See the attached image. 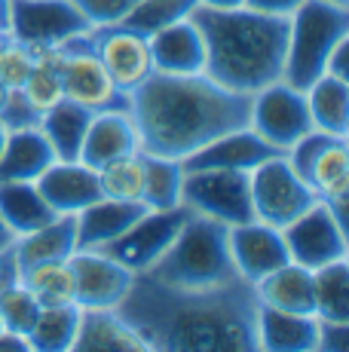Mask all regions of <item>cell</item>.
Returning a JSON list of instances; mask_svg holds the SVG:
<instances>
[{"instance_id": "5b68a950", "label": "cell", "mask_w": 349, "mask_h": 352, "mask_svg": "<svg viewBox=\"0 0 349 352\" xmlns=\"http://www.w3.org/2000/svg\"><path fill=\"white\" fill-rule=\"evenodd\" d=\"M349 37V6L334 0H304L288 16V52L282 80L294 89H310L325 74L328 58Z\"/></svg>"}, {"instance_id": "277c9868", "label": "cell", "mask_w": 349, "mask_h": 352, "mask_svg": "<svg viewBox=\"0 0 349 352\" xmlns=\"http://www.w3.org/2000/svg\"><path fill=\"white\" fill-rule=\"evenodd\" d=\"M144 273L174 288H218L243 279L230 254V227L196 212Z\"/></svg>"}, {"instance_id": "ffe728a7", "label": "cell", "mask_w": 349, "mask_h": 352, "mask_svg": "<svg viewBox=\"0 0 349 352\" xmlns=\"http://www.w3.org/2000/svg\"><path fill=\"white\" fill-rule=\"evenodd\" d=\"M258 349L267 352H315L319 349V316L285 313L260 303Z\"/></svg>"}, {"instance_id": "d6986e66", "label": "cell", "mask_w": 349, "mask_h": 352, "mask_svg": "<svg viewBox=\"0 0 349 352\" xmlns=\"http://www.w3.org/2000/svg\"><path fill=\"white\" fill-rule=\"evenodd\" d=\"M147 212L150 208L144 202H123V199H107V196H102L98 202H92L83 212H77V252H95V248H102L104 242L126 233Z\"/></svg>"}, {"instance_id": "836d02e7", "label": "cell", "mask_w": 349, "mask_h": 352, "mask_svg": "<svg viewBox=\"0 0 349 352\" xmlns=\"http://www.w3.org/2000/svg\"><path fill=\"white\" fill-rule=\"evenodd\" d=\"M19 282L37 297L40 307H58V303H74V282L68 261L56 263H37L19 273Z\"/></svg>"}, {"instance_id": "7c38bea8", "label": "cell", "mask_w": 349, "mask_h": 352, "mask_svg": "<svg viewBox=\"0 0 349 352\" xmlns=\"http://www.w3.org/2000/svg\"><path fill=\"white\" fill-rule=\"evenodd\" d=\"M288 257L306 270H319L331 261L349 254L346 248V227L331 214L325 202H315L310 212H304L297 221L282 227Z\"/></svg>"}, {"instance_id": "2e32d148", "label": "cell", "mask_w": 349, "mask_h": 352, "mask_svg": "<svg viewBox=\"0 0 349 352\" xmlns=\"http://www.w3.org/2000/svg\"><path fill=\"white\" fill-rule=\"evenodd\" d=\"M230 254L236 263V273L251 285L291 261L285 239H282V230L264 224V221H248V224L230 227Z\"/></svg>"}, {"instance_id": "d4e9b609", "label": "cell", "mask_w": 349, "mask_h": 352, "mask_svg": "<svg viewBox=\"0 0 349 352\" xmlns=\"http://www.w3.org/2000/svg\"><path fill=\"white\" fill-rule=\"evenodd\" d=\"M306 184L315 190L331 214L346 227V196H349V151L346 138H334L325 151L315 157Z\"/></svg>"}, {"instance_id": "681fc988", "label": "cell", "mask_w": 349, "mask_h": 352, "mask_svg": "<svg viewBox=\"0 0 349 352\" xmlns=\"http://www.w3.org/2000/svg\"><path fill=\"white\" fill-rule=\"evenodd\" d=\"M3 98H6V89H3V86H0V104H3Z\"/></svg>"}, {"instance_id": "c3c4849f", "label": "cell", "mask_w": 349, "mask_h": 352, "mask_svg": "<svg viewBox=\"0 0 349 352\" xmlns=\"http://www.w3.org/2000/svg\"><path fill=\"white\" fill-rule=\"evenodd\" d=\"M6 135H10V132H6V129H3V123H0V153H3V144H6Z\"/></svg>"}, {"instance_id": "f907efd6", "label": "cell", "mask_w": 349, "mask_h": 352, "mask_svg": "<svg viewBox=\"0 0 349 352\" xmlns=\"http://www.w3.org/2000/svg\"><path fill=\"white\" fill-rule=\"evenodd\" d=\"M334 3H346L349 6V0H334Z\"/></svg>"}, {"instance_id": "52a82bcc", "label": "cell", "mask_w": 349, "mask_h": 352, "mask_svg": "<svg viewBox=\"0 0 349 352\" xmlns=\"http://www.w3.org/2000/svg\"><path fill=\"white\" fill-rule=\"evenodd\" d=\"M181 202L190 212L214 218L227 227H239L254 221L251 206V178L236 168H199L184 172Z\"/></svg>"}, {"instance_id": "4dcf8cb0", "label": "cell", "mask_w": 349, "mask_h": 352, "mask_svg": "<svg viewBox=\"0 0 349 352\" xmlns=\"http://www.w3.org/2000/svg\"><path fill=\"white\" fill-rule=\"evenodd\" d=\"M141 162H144V190H141V202H144L150 212H166V208L181 206V187H184L181 160L153 157V153L141 151Z\"/></svg>"}, {"instance_id": "9a60e30c", "label": "cell", "mask_w": 349, "mask_h": 352, "mask_svg": "<svg viewBox=\"0 0 349 352\" xmlns=\"http://www.w3.org/2000/svg\"><path fill=\"white\" fill-rule=\"evenodd\" d=\"M285 151H279L276 144H270L267 138H260L251 126H243L236 132H227L221 138L209 141L205 147L193 151L190 157L181 160L184 172H199V168H236V172H251L260 162L282 157Z\"/></svg>"}, {"instance_id": "484cf974", "label": "cell", "mask_w": 349, "mask_h": 352, "mask_svg": "<svg viewBox=\"0 0 349 352\" xmlns=\"http://www.w3.org/2000/svg\"><path fill=\"white\" fill-rule=\"evenodd\" d=\"M258 300L264 307L273 309H285V313H313L315 316V303H313V270L300 267V263L288 261L279 270L267 273L260 282H254Z\"/></svg>"}, {"instance_id": "d590c367", "label": "cell", "mask_w": 349, "mask_h": 352, "mask_svg": "<svg viewBox=\"0 0 349 352\" xmlns=\"http://www.w3.org/2000/svg\"><path fill=\"white\" fill-rule=\"evenodd\" d=\"M22 96L28 98V104L43 117L46 111L65 101V89H62V77H58V67H56V58H52V50H43L37 52V62L31 67L28 80L22 86Z\"/></svg>"}, {"instance_id": "bcb514c9", "label": "cell", "mask_w": 349, "mask_h": 352, "mask_svg": "<svg viewBox=\"0 0 349 352\" xmlns=\"http://www.w3.org/2000/svg\"><path fill=\"white\" fill-rule=\"evenodd\" d=\"M10 37V0H0V40Z\"/></svg>"}, {"instance_id": "816d5d0a", "label": "cell", "mask_w": 349, "mask_h": 352, "mask_svg": "<svg viewBox=\"0 0 349 352\" xmlns=\"http://www.w3.org/2000/svg\"><path fill=\"white\" fill-rule=\"evenodd\" d=\"M0 331H3V322H0Z\"/></svg>"}, {"instance_id": "6da1fadb", "label": "cell", "mask_w": 349, "mask_h": 352, "mask_svg": "<svg viewBox=\"0 0 349 352\" xmlns=\"http://www.w3.org/2000/svg\"><path fill=\"white\" fill-rule=\"evenodd\" d=\"M258 291L236 279L218 288H174L138 273L117 313L144 349L157 352H254Z\"/></svg>"}, {"instance_id": "8fae6325", "label": "cell", "mask_w": 349, "mask_h": 352, "mask_svg": "<svg viewBox=\"0 0 349 352\" xmlns=\"http://www.w3.org/2000/svg\"><path fill=\"white\" fill-rule=\"evenodd\" d=\"M190 214L193 212L184 202L174 208H166V212H147L144 218H138L126 233L104 242L95 252L113 257L117 263H123L126 270H132V273L138 276L172 245V239L178 236V230L184 227V221L190 218Z\"/></svg>"}, {"instance_id": "8992f818", "label": "cell", "mask_w": 349, "mask_h": 352, "mask_svg": "<svg viewBox=\"0 0 349 352\" xmlns=\"http://www.w3.org/2000/svg\"><path fill=\"white\" fill-rule=\"evenodd\" d=\"M52 58H56L62 89L68 101L80 107H89L92 113H107V111L129 113L132 107L129 92H123L113 83V77L104 71V65L98 62L95 52L80 40V34L65 40L62 46H56Z\"/></svg>"}, {"instance_id": "8d00e7d4", "label": "cell", "mask_w": 349, "mask_h": 352, "mask_svg": "<svg viewBox=\"0 0 349 352\" xmlns=\"http://www.w3.org/2000/svg\"><path fill=\"white\" fill-rule=\"evenodd\" d=\"M37 313H40L37 297L22 282L0 291V322H3L6 331H16V334L28 337L37 322Z\"/></svg>"}, {"instance_id": "1f68e13d", "label": "cell", "mask_w": 349, "mask_h": 352, "mask_svg": "<svg viewBox=\"0 0 349 352\" xmlns=\"http://www.w3.org/2000/svg\"><path fill=\"white\" fill-rule=\"evenodd\" d=\"M77 324H80V307L77 303L40 307L37 322L28 334L31 349H37V352H68V349H74Z\"/></svg>"}, {"instance_id": "f35d334b", "label": "cell", "mask_w": 349, "mask_h": 352, "mask_svg": "<svg viewBox=\"0 0 349 352\" xmlns=\"http://www.w3.org/2000/svg\"><path fill=\"white\" fill-rule=\"evenodd\" d=\"M141 0H74L80 12L86 16V22L92 28H102V25H117L120 19H126Z\"/></svg>"}, {"instance_id": "7dc6e473", "label": "cell", "mask_w": 349, "mask_h": 352, "mask_svg": "<svg viewBox=\"0 0 349 352\" xmlns=\"http://www.w3.org/2000/svg\"><path fill=\"white\" fill-rule=\"evenodd\" d=\"M12 242H16V236H12L10 230H6L3 221H0V252H6V248H10Z\"/></svg>"}, {"instance_id": "ee69618b", "label": "cell", "mask_w": 349, "mask_h": 352, "mask_svg": "<svg viewBox=\"0 0 349 352\" xmlns=\"http://www.w3.org/2000/svg\"><path fill=\"white\" fill-rule=\"evenodd\" d=\"M31 352V343L25 334H16V331H0V352Z\"/></svg>"}, {"instance_id": "4fadbf2b", "label": "cell", "mask_w": 349, "mask_h": 352, "mask_svg": "<svg viewBox=\"0 0 349 352\" xmlns=\"http://www.w3.org/2000/svg\"><path fill=\"white\" fill-rule=\"evenodd\" d=\"M86 46L98 56L104 71L113 77V83L123 92H132L138 83H144L153 74L150 43L138 34L120 28V25H102V28H89L80 34Z\"/></svg>"}, {"instance_id": "83f0119b", "label": "cell", "mask_w": 349, "mask_h": 352, "mask_svg": "<svg viewBox=\"0 0 349 352\" xmlns=\"http://www.w3.org/2000/svg\"><path fill=\"white\" fill-rule=\"evenodd\" d=\"M95 113L89 107H80L74 101H58L52 111L40 117V132L56 151V160H80V147H83L86 129H89Z\"/></svg>"}, {"instance_id": "b9f144b4", "label": "cell", "mask_w": 349, "mask_h": 352, "mask_svg": "<svg viewBox=\"0 0 349 352\" xmlns=\"http://www.w3.org/2000/svg\"><path fill=\"white\" fill-rule=\"evenodd\" d=\"M304 0H245L248 10H258V12H270V16H291Z\"/></svg>"}, {"instance_id": "7402d4cb", "label": "cell", "mask_w": 349, "mask_h": 352, "mask_svg": "<svg viewBox=\"0 0 349 352\" xmlns=\"http://www.w3.org/2000/svg\"><path fill=\"white\" fill-rule=\"evenodd\" d=\"M77 352H129L144 349L129 322L117 313V307H80V324L74 337Z\"/></svg>"}, {"instance_id": "5bb4252c", "label": "cell", "mask_w": 349, "mask_h": 352, "mask_svg": "<svg viewBox=\"0 0 349 352\" xmlns=\"http://www.w3.org/2000/svg\"><path fill=\"white\" fill-rule=\"evenodd\" d=\"M68 270L77 307H117L135 279L132 270L102 252H74L68 257Z\"/></svg>"}, {"instance_id": "f6af8a7d", "label": "cell", "mask_w": 349, "mask_h": 352, "mask_svg": "<svg viewBox=\"0 0 349 352\" xmlns=\"http://www.w3.org/2000/svg\"><path fill=\"white\" fill-rule=\"evenodd\" d=\"M196 3L209 10H236V6H245V0H196Z\"/></svg>"}, {"instance_id": "4316f807", "label": "cell", "mask_w": 349, "mask_h": 352, "mask_svg": "<svg viewBox=\"0 0 349 352\" xmlns=\"http://www.w3.org/2000/svg\"><path fill=\"white\" fill-rule=\"evenodd\" d=\"M56 218L49 202L40 196L34 181H6L0 184V221L12 236H25L46 227Z\"/></svg>"}, {"instance_id": "9c48e42d", "label": "cell", "mask_w": 349, "mask_h": 352, "mask_svg": "<svg viewBox=\"0 0 349 352\" xmlns=\"http://www.w3.org/2000/svg\"><path fill=\"white\" fill-rule=\"evenodd\" d=\"M89 28L74 0H10V37L34 52L56 50Z\"/></svg>"}, {"instance_id": "d6a6232c", "label": "cell", "mask_w": 349, "mask_h": 352, "mask_svg": "<svg viewBox=\"0 0 349 352\" xmlns=\"http://www.w3.org/2000/svg\"><path fill=\"white\" fill-rule=\"evenodd\" d=\"M193 6H196V0H141L135 10L126 19H120L117 25L138 34V37L150 40L153 34H159L163 28H169V25L187 19L193 12Z\"/></svg>"}, {"instance_id": "ac0fdd59", "label": "cell", "mask_w": 349, "mask_h": 352, "mask_svg": "<svg viewBox=\"0 0 349 352\" xmlns=\"http://www.w3.org/2000/svg\"><path fill=\"white\" fill-rule=\"evenodd\" d=\"M138 151H141V141L132 117L123 111H107L92 117L89 129H86L83 147H80V162L98 172L107 162L132 157Z\"/></svg>"}, {"instance_id": "3957f363", "label": "cell", "mask_w": 349, "mask_h": 352, "mask_svg": "<svg viewBox=\"0 0 349 352\" xmlns=\"http://www.w3.org/2000/svg\"><path fill=\"white\" fill-rule=\"evenodd\" d=\"M205 46L203 74L233 92L254 96L282 80L288 52V16H270L248 6L209 10L193 6L190 16Z\"/></svg>"}, {"instance_id": "30bf717a", "label": "cell", "mask_w": 349, "mask_h": 352, "mask_svg": "<svg viewBox=\"0 0 349 352\" xmlns=\"http://www.w3.org/2000/svg\"><path fill=\"white\" fill-rule=\"evenodd\" d=\"M260 138L276 144L279 151H288L300 135H306L313 126L310 104H306V92L288 86L285 80L264 86L251 96V123Z\"/></svg>"}, {"instance_id": "7bdbcfd3", "label": "cell", "mask_w": 349, "mask_h": 352, "mask_svg": "<svg viewBox=\"0 0 349 352\" xmlns=\"http://www.w3.org/2000/svg\"><path fill=\"white\" fill-rule=\"evenodd\" d=\"M19 282V267H16V254H12V245L6 252H0V291L16 285Z\"/></svg>"}, {"instance_id": "44dd1931", "label": "cell", "mask_w": 349, "mask_h": 352, "mask_svg": "<svg viewBox=\"0 0 349 352\" xmlns=\"http://www.w3.org/2000/svg\"><path fill=\"white\" fill-rule=\"evenodd\" d=\"M150 58L153 71L159 74H203L205 65V46L199 37L196 25L190 19L169 25L159 34H153L150 40Z\"/></svg>"}, {"instance_id": "f546056e", "label": "cell", "mask_w": 349, "mask_h": 352, "mask_svg": "<svg viewBox=\"0 0 349 352\" xmlns=\"http://www.w3.org/2000/svg\"><path fill=\"white\" fill-rule=\"evenodd\" d=\"M315 316L325 322H349V261H331L313 270Z\"/></svg>"}, {"instance_id": "ba28073f", "label": "cell", "mask_w": 349, "mask_h": 352, "mask_svg": "<svg viewBox=\"0 0 349 352\" xmlns=\"http://www.w3.org/2000/svg\"><path fill=\"white\" fill-rule=\"evenodd\" d=\"M251 178V206H254V221H264L270 227H288L297 221L304 212L319 202V196L291 166H288L285 153L260 162L258 168L248 172Z\"/></svg>"}, {"instance_id": "ab89813d", "label": "cell", "mask_w": 349, "mask_h": 352, "mask_svg": "<svg viewBox=\"0 0 349 352\" xmlns=\"http://www.w3.org/2000/svg\"><path fill=\"white\" fill-rule=\"evenodd\" d=\"M0 123H3L6 132L31 129V126H40V113L28 104L22 89H6V98H3V104H0Z\"/></svg>"}, {"instance_id": "60d3db41", "label": "cell", "mask_w": 349, "mask_h": 352, "mask_svg": "<svg viewBox=\"0 0 349 352\" xmlns=\"http://www.w3.org/2000/svg\"><path fill=\"white\" fill-rule=\"evenodd\" d=\"M319 349L322 352H346L349 349V322L319 319Z\"/></svg>"}, {"instance_id": "e0dca14e", "label": "cell", "mask_w": 349, "mask_h": 352, "mask_svg": "<svg viewBox=\"0 0 349 352\" xmlns=\"http://www.w3.org/2000/svg\"><path fill=\"white\" fill-rule=\"evenodd\" d=\"M34 184L56 214H77L102 199L98 172L80 160H56Z\"/></svg>"}, {"instance_id": "603a6c76", "label": "cell", "mask_w": 349, "mask_h": 352, "mask_svg": "<svg viewBox=\"0 0 349 352\" xmlns=\"http://www.w3.org/2000/svg\"><path fill=\"white\" fill-rule=\"evenodd\" d=\"M74 252H77V214H56L46 227L16 236V242H12L19 273L37 267V263L68 261Z\"/></svg>"}, {"instance_id": "cb8c5ba5", "label": "cell", "mask_w": 349, "mask_h": 352, "mask_svg": "<svg viewBox=\"0 0 349 352\" xmlns=\"http://www.w3.org/2000/svg\"><path fill=\"white\" fill-rule=\"evenodd\" d=\"M56 162V151L40 132V126L16 129L6 135L3 153H0V184L6 181H37L46 168Z\"/></svg>"}, {"instance_id": "e575fe53", "label": "cell", "mask_w": 349, "mask_h": 352, "mask_svg": "<svg viewBox=\"0 0 349 352\" xmlns=\"http://www.w3.org/2000/svg\"><path fill=\"white\" fill-rule=\"evenodd\" d=\"M98 187H102V196H107V199L141 202V190H144V162H141V151L98 168Z\"/></svg>"}, {"instance_id": "f1b7e54d", "label": "cell", "mask_w": 349, "mask_h": 352, "mask_svg": "<svg viewBox=\"0 0 349 352\" xmlns=\"http://www.w3.org/2000/svg\"><path fill=\"white\" fill-rule=\"evenodd\" d=\"M313 126L328 135H349V80H340L334 74H322L306 89Z\"/></svg>"}, {"instance_id": "7a4b0ae2", "label": "cell", "mask_w": 349, "mask_h": 352, "mask_svg": "<svg viewBox=\"0 0 349 352\" xmlns=\"http://www.w3.org/2000/svg\"><path fill=\"white\" fill-rule=\"evenodd\" d=\"M129 98L141 151L166 160H184L209 141L251 123V96L227 89L205 74L153 71Z\"/></svg>"}, {"instance_id": "74e56055", "label": "cell", "mask_w": 349, "mask_h": 352, "mask_svg": "<svg viewBox=\"0 0 349 352\" xmlns=\"http://www.w3.org/2000/svg\"><path fill=\"white\" fill-rule=\"evenodd\" d=\"M34 62H37L34 50L16 43L12 37L0 40V86L3 89H22Z\"/></svg>"}]
</instances>
